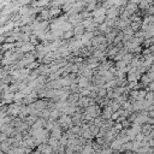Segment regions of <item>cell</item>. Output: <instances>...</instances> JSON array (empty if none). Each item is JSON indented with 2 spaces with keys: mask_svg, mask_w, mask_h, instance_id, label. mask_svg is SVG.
<instances>
[{
  "mask_svg": "<svg viewBox=\"0 0 154 154\" xmlns=\"http://www.w3.org/2000/svg\"><path fill=\"white\" fill-rule=\"evenodd\" d=\"M38 150H40L42 154H51L54 149H53V147L48 143V144H40V146H38Z\"/></svg>",
  "mask_w": 154,
  "mask_h": 154,
  "instance_id": "obj_1",
  "label": "cell"
},
{
  "mask_svg": "<svg viewBox=\"0 0 154 154\" xmlns=\"http://www.w3.org/2000/svg\"><path fill=\"white\" fill-rule=\"evenodd\" d=\"M60 123H61V125H64V126H71V119L67 118V117H63V118L60 119Z\"/></svg>",
  "mask_w": 154,
  "mask_h": 154,
  "instance_id": "obj_2",
  "label": "cell"
}]
</instances>
